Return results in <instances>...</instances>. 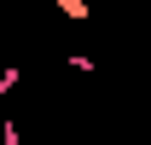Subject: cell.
<instances>
[{"instance_id": "cell-4", "label": "cell", "mask_w": 151, "mask_h": 145, "mask_svg": "<svg viewBox=\"0 0 151 145\" xmlns=\"http://www.w3.org/2000/svg\"><path fill=\"white\" fill-rule=\"evenodd\" d=\"M145 145H151V139H145Z\"/></svg>"}, {"instance_id": "cell-3", "label": "cell", "mask_w": 151, "mask_h": 145, "mask_svg": "<svg viewBox=\"0 0 151 145\" xmlns=\"http://www.w3.org/2000/svg\"><path fill=\"white\" fill-rule=\"evenodd\" d=\"M111 145H128V139H111Z\"/></svg>"}, {"instance_id": "cell-1", "label": "cell", "mask_w": 151, "mask_h": 145, "mask_svg": "<svg viewBox=\"0 0 151 145\" xmlns=\"http://www.w3.org/2000/svg\"><path fill=\"white\" fill-rule=\"evenodd\" d=\"M58 12H64V18H76V23L93 18V6H87V0H58Z\"/></svg>"}, {"instance_id": "cell-2", "label": "cell", "mask_w": 151, "mask_h": 145, "mask_svg": "<svg viewBox=\"0 0 151 145\" xmlns=\"http://www.w3.org/2000/svg\"><path fill=\"white\" fill-rule=\"evenodd\" d=\"M18 81H23V75H18V64H6V70H0V99H6V93L18 87Z\"/></svg>"}]
</instances>
